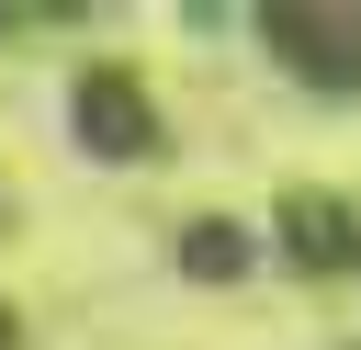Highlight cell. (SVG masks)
<instances>
[{
	"instance_id": "6da1fadb",
	"label": "cell",
	"mask_w": 361,
	"mask_h": 350,
	"mask_svg": "<svg viewBox=\"0 0 361 350\" xmlns=\"http://www.w3.org/2000/svg\"><path fill=\"white\" fill-rule=\"evenodd\" d=\"M68 135H79V158H102V169H135V158H158V147H169V113H158L147 68H124V56H90V68H68Z\"/></svg>"
},
{
	"instance_id": "7a4b0ae2",
	"label": "cell",
	"mask_w": 361,
	"mask_h": 350,
	"mask_svg": "<svg viewBox=\"0 0 361 350\" xmlns=\"http://www.w3.org/2000/svg\"><path fill=\"white\" fill-rule=\"evenodd\" d=\"M248 34L305 68V90H361V11H259Z\"/></svg>"
},
{
	"instance_id": "3957f363",
	"label": "cell",
	"mask_w": 361,
	"mask_h": 350,
	"mask_svg": "<svg viewBox=\"0 0 361 350\" xmlns=\"http://www.w3.org/2000/svg\"><path fill=\"white\" fill-rule=\"evenodd\" d=\"M169 260H180L192 282H237V271H259V226H237V215H192V226L169 237Z\"/></svg>"
},
{
	"instance_id": "277c9868",
	"label": "cell",
	"mask_w": 361,
	"mask_h": 350,
	"mask_svg": "<svg viewBox=\"0 0 361 350\" xmlns=\"http://www.w3.org/2000/svg\"><path fill=\"white\" fill-rule=\"evenodd\" d=\"M0 350H23V316H11V305H0Z\"/></svg>"
},
{
	"instance_id": "5b68a950",
	"label": "cell",
	"mask_w": 361,
	"mask_h": 350,
	"mask_svg": "<svg viewBox=\"0 0 361 350\" xmlns=\"http://www.w3.org/2000/svg\"><path fill=\"white\" fill-rule=\"evenodd\" d=\"M0 34H11V23H0Z\"/></svg>"
}]
</instances>
